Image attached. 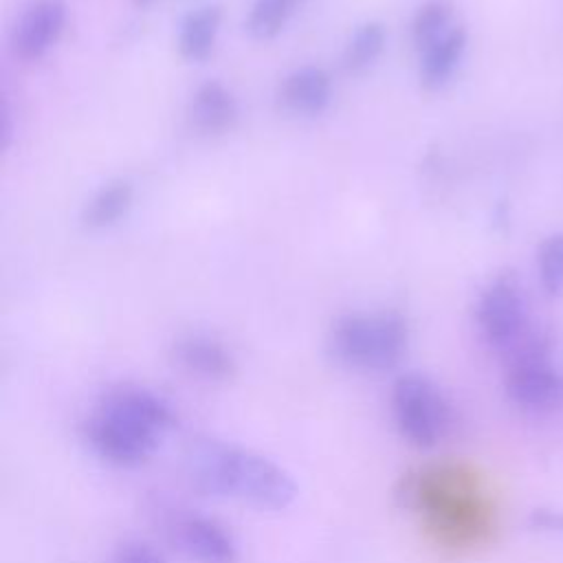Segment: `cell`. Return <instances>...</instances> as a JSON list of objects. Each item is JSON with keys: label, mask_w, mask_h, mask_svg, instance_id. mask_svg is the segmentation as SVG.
<instances>
[{"label": "cell", "mask_w": 563, "mask_h": 563, "mask_svg": "<svg viewBox=\"0 0 563 563\" xmlns=\"http://www.w3.org/2000/svg\"><path fill=\"white\" fill-rule=\"evenodd\" d=\"M176 424L167 398L143 385H117L99 396L81 422L86 446L117 468L145 464Z\"/></svg>", "instance_id": "6da1fadb"}, {"label": "cell", "mask_w": 563, "mask_h": 563, "mask_svg": "<svg viewBox=\"0 0 563 563\" xmlns=\"http://www.w3.org/2000/svg\"><path fill=\"white\" fill-rule=\"evenodd\" d=\"M187 475L207 495L260 510H284L297 499L292 475L273 457L224 440H200L187 451Z\"/></svg>", "instance_id": "7a4b0ae2"}, {"label": "cell", "mask_w": 563, "mask_h": 563, "mask_svg": "<svg viewBox=\"0 0 563 563\" xmlns=\"http://www.w3.org/2000/svg\"><path fill=\"white\" fill-rule=\"evenodd\" d=\"M402 508L416 512L438 541L464 548L486 537L490 508L471 473L460 466H429L402 477Z\"/></svg>", "instance_id": "3957f363"}, {"label": "cell", "mask_w": 563, "mask_h": 563, "mask_svg": "<svg viewBox=\"0 0 563 563\" xmlns=\"http://www.w3.org/2000/svg\"><path fill=\"white\" fill-rule=\"evenodd\" d=\"M409 347V325L400 312H347L328 332L330 356L354 372L394 369Z\"/></svg>", "instance_id": "277c9868"}, {"label": "cell", "mask_w": 563, "mask_h": 563, "mask_svg": "<svg viewBox=\"0 0 563 563\" xmlns=\"http://www.w3.org/2000/svg\"><path fill=\"white\" fill-rule=\"evenodd\" d=\"M389 416L398 435L422 451L438 446L455 424L446 394L420 372L396 376L389 389Z\"/></svg>", "instance_id": "5b68a950"}, {"label": "cell", "mask_w": 563, "mask_h": 563, "mask_svg": "<svg viewBox=\"0 0 563 563\" xmlns=\"http://www.w3.org/2000/svg\"><path fill=\"white\" fill-rule=\"evenodd\" d=\"M504 378L506 396L512 405L532 413L563 409V376L550 365V347L543 336L521 334L508 350Z\"/></svg>", "instance_id": "8992f818"}, {"label": "cell", "mask_w": 563, "mask_h": 563, "mask_svg": "<svg viewBox=\"0 0 563 563\" xmlns=\"http://www.w3.org/2000/svg\"><path fill=\"white\" fill-rule=\"evenodd\" d=\"M172 541L189 563H238L240 543L220 519L185 512L172 521Z\"/></svg>", "instance_id": "52a82bcc"}, {"label": "cell", "mask_w": 563, "mask_h": 563, "mask_svg": "<svg viewBox=\"0 0 563 563\" xmlns=\"http://www.w3.org/2000/svg\"><path fill=\"white\" fill-rule=\"evenodd\" d=\"M475 319L488 345L497 350H508L523 334L526 308L512 275H499L482 292Z\"/></svg>", "instance_id": "ba28073f"}, {"label": "cell", "mask_w": 563, "mask_h": 563, "mask_svg": "<svg viewBox=\"0 0 563 563\" xmlns=\"http://www.w3.org/2000/svg\"><path fill=\"white\" fill-rule=\"evenodd\" d=\"M169 356L180 372L202 383H227L238 372L233 352L216 336L202 332H189L174 339Z\"/></svg>", "instance_id": "9c48e42d"}, {"label": "cell", "mask_w": 563, "mask_h": 563, "mask_svg": "<svg viewBox=\"0 0 563 563\" xmlns=\"http://www.w3.org/2000/svg\"><path fill=\"white\" fill-rule=\"evenodd\" d=\"M66 7L59 0H37L24 9L11 33V51L24 62L44 57L62 37Z\"/></svg>", "instance_id": "30bf717a"}, {"label": "cell", "mask_w": 563, "mask_h": 563, "mask_svg": "<svg viewBox=\"0 0 563 563\" xmlns=\"http://www.w3.org/2000/svg\"><path fill=\"white\" fill-rule=\"evenodd\" d=\"M277 99L292 114L317 117L332 101V77L321 66L295 68L282 79Z\"/></svg>", "instance_id": "8fae6325"}, {"label": "cell", "mask_w": 563, "mask_h": 563, "mask_svg": "<svg viewBox=\"0 0 563 563\" xmlns=\"http://www.w3.org/2000/svg\"><path fill=\"white\" fill-rule=\"evenodd\" d=\"M187 117L194 130L216 136L235 128L240 117V106L235 95L224 84L209 79L194 90L189 99Z\"/></svg>", "instance_id": "7c38bea8"}, {"label": "cell", "mask_w": 563, "mask_h": 563, "mask_svg": "<svg viewBox=\"0 0 563 563\" xmlns=\"http://www.w3.org/2000/svg\"><path fill=\"white\" fill-rule=\"evenodd\" d=\"M466 29L455 24L438 42L420 51V84L427 90H440L457 70L462 55L466 51Z\"/></svg>", "instance_id": "4fadbf2b"}, {"label": "cell", "mask_w": 563, "mask_h": 563, "mask_svg": "<svg viewBox=\"0 0 563 563\" xmlns=\"http://www.w3.org/2000/svg\"><path fill=\"white\" fill-rule=\"evenodd\" d=\"M222 24V11L216 4H205L185 13L178 24L176 46L183 59L202 62L211 55Z\"/></svg>", "instance_id": "5bb4252c"}, {"label": "cell", "mask_w": 563, "mask_h": 563, "mask_svg": "<svg viewBox=\"0 0 563 563\" xmlns=\"http://www.w3.org/2000/svg\"><path fill=\"white\" fill-rule=\"evenodd\" d=\"M134 202V187L130 180L117 178L101 185L81 209V224L92 231L114 227Z\"/></svg>", "instance_id": "9a60e30c"}, {"label": "cell", "mask_w": 563, "mask_h": 563, "mask_svg": "<svg viewBox=\"0 0 563 563\" xmlns=\"http://www.w3.org/2000/svg\"><path fill=\"white\" fill-rule=\"evenodd\" d=\"M387 44L385 24L378 20H367L354 29L343 48V68L347 73H365L383 55Z\"/></svg>", "instance_id": "2e32d148"}, {"label": "cell", "mask_w": 563, "mask_h": 563, "mask_svg": "<svg viewBox=\"0 0 563 563\" xmlns=\"http://www.w3.org/2000/svg\"><path fill=\"white\" fill-rule=\"evenodd\" d=\"M303 0H253L246 15V31L253 40L268 42L277 37Z\"/></svg>", "instance_id": "e0dca14e"}, {"label": "cell", "mask_w": 563, "mask_h": 563, "mask_svg": "<svg viewBox=\"0 0 563 563\" xmlns=\"http://www.w3.org/2000/svg\"><path fill=\"white\" fill-rule=\"evenodd\" d=\"M455 26L453 9L442 0H431L422 4L411 20V40L416 51H424L442 35H446Z\"/></svg>", "instance_id": "ac0fdd59"}, {"label": "cell", "mask_w": 563, "mask_h": 563, "mask_svg": "<svg viewBox=\"0 0 563 563\" xmlns=\"http://www.w3.org/2000/svg\"><path fill=\"white\" fill-rule=\"evenodd\" d=\"M539 273L548 295H563V233H554L541 242Z\"/></svg>", "instance_id": "d6986e66"}, {"label": "cell", "mask_w": 563, "mask_h": 563, "mask_svg": "<svg viewBox=\"0 0 563 563\" xmlns=\"http://www.w3.org/2000/svg\"><path fill=\"white\" fill-rule=\"evenodd\" d=\"M112 563H167L163 552L143 539H125L114 548Z\"/></svg>", "instance_id": "ffe728a7"}, {"label": "cell", "mask_w": 563, "mask_h": 563, "mask_svg": "<svg viewBox=\"0 0 563 563\" xmlns=\"http://www.w3.org/2000/svg\"><path fill=\"white\" fill-rule=\"evenodd\" d=\"M528 523L539 532H563V510L534 508L528 517Z\"/></svg>", "instance_id": "44dd1931"}, {"label": "cell", "mask_w": 563, "mask_h": 563, "mask_svg": "<svg viewBox=\"0 0 563 563\" xmlns=\"http://www.w3.org/2000/svg\"><path fill=\"white\" fill-rule=\"evenodd\" d=\"M152 2H154V0H134L136 7H147V4H152Z\"/></svg>", "instance_id": "7402d4cb"}]
</instances>
